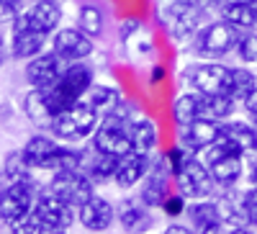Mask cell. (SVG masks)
Segmentation results:
<instances>
[{
    "label": "cell",
    "instance_id": "1",
    "mask_svg": "<svg viewBox=\"0 0 257 234\" xmlns=\"http://www.w3.org/2000/svg\"><path fill=\"white\" fill-rule=\"evenodd\" d=\"M93 82H95V70L88 65V62H70L67 70L62 72V77L52 85V88L41 90L52 119L62 111L72 108L75 103L85 100L88 90L93 88Z\"/></svg>",
    "mask_w": 257,
    "mask_h": 234
},
{
    "label": "cell",
    "instance_id": "2",
    "mask_svg": "<svg viewBox=\"0 0 257 234\" xmlns=\"http://www.w3.org/2000/svg\"><path fill=\"white\" fill-rule=\"evenodd\" d=\"M201 160L206 162L216 188L229 190L247 175V160L239 155L237 147L224 137V129H221V137L201 152Z\"/></svg>",
    "mask_w": 257,
    "mask_h": 234
},
{
    "label": "cell",
    "instance_id": "3",
    "mask_svg": "<svg viewBox=\"0 0 257 234\" xmlns=\"http://www.w3.org/2000/svg\"><path fill=\"white\" fill-rule=\"evenodd\" d=\"M100 124V113L93 108L88 100H80L75 103L72 108L62 111L52 119V126L49 132L57 142H67V144H75V142H82L95 134Z\"/></svg>",
    "mask_w": 257,
    "mask_h": 234
},
{
    "label": "cell",
    "instance_id": "4",
    "mask_svg": "<svg viewBox=\"0 0 257 234\" xmlns=\"http://www.w3.org/2000/svg\"><path fill=\"white\" fill-rule=\"evenodd\" d=\"M206 6L198 0H170L162 8V26L167 29L170 36L180 41L193 39L206 24Z\"/></svg>",
    "mask_w": 257,
    "mask_h": 234
},
{
    "label": "cell",
    "instance_id": "5",
    "mask_svg": "<svg viewBox=\"0 0 257 234\" xmlns=\"http://www.w3.org/2000/svg\"><path fill=\"white\" fill-rule=\"evenodd\" d=\"M239 29L226 24V21H206L203 29L193 36V52H196L201 59H224L226 54L234 52L239 39Z\"/></svg>",
    "mask_w": 257,
    "mask_h": 234
},
{
    "label": "cell",
    "instance_id": "6",
    "mask_svg": "<svg viewBox=\"0 0 257 234\" xmlns=\"http://www.w3.org/2000/svg\"><path fill=\"white\" fill-rule=\"evenodd\" d=\"M175 190L180 196H185L188 201H203V198H213L216 193V183H213L206 162L198 155H188V160L183 162V167L175 173Z\"/></svg>",
    "mask_w": 257,
    "mask_h": 234
},
{
    "label": "cell",
    "instance_id": "7",
    "mask_svg": "<svg viewBox=\"0 0 257 234\" xmlns=\"http://www.w3.org/2000/svg\"><path fill=\"white\" fill-rule=\"evenodd\" d=\"M185 85L201 95L226 93L229 85V67L219 59H201L185 67Z\"/></svg>",
    "mask_w": 257,
    "mask_h": 234
},
{
    "label": "cell",
    "instance_id": "8",
    "mask_svg": "<svg viewBox=\"0 0 257 234\" xmlns=\"http://www.w3.org/2000/svg\"><path fill=\"white\" fill-rule=\"evenodd\" d=\"M47 193H52L59 201H64V203H70L72 208H77L88 198L95 196V183L88 178L85 170H67V173H54L52 175Z\"/></svg>",
    "mask_w": 257,
    "mask_h": 234
},
{
    "label": "cell",
    "instance_id": "9",
    "mask_svg": "<svg viewBox=\"0 0 257 234\" xmlns=\"http://www.w3.org/2000/svg\"><path fill=\"white\" fill-rule=\"evenodd\" d=\"M11 26H13V41H11V57L13 59H34L44 52L49 34L34 29L29 13H18Z\"/></svg>",
    "mask_w": 257,
    "mask_h": 234
},
{
    "label": "cell",
    "instance_id": "10",
    "mask_svg": "<svg viewBox=\"0 0 257 234\" xmlns=\"http://www.w3.org/2000/svg\"><path fill=\"white\" fill-rule=\"evenodd\" d=\"M36 198H39V196H36L34 180L8 183V188L0 190V219H3L6 224H13L16 219L31 214Z\"/></svg>",
    "mask_w": 257,
    "mask_h": 234
},
{
    "label": "cell",
    "instance_id": "11",
    "mask_svg": "<svg viewBox=\"0 0 257 234\" xmlns=\"http://www.w3.org/2000/svg\"><path fill=\"white\" fill-rule=\"evenodd\" d=\"M52 52H57L67 62H85L95 52V39L80 31L77 26L72 29H57L52 36Z\"/></svg>",
    "mask_w": 257,
    "mask_h": 234
},
{
    "label": "cell",
    "instance_id": "12",
    "mask_svg": "<svg viewBox=\"0 0 257 234\" xmlns=\"http://www.w3.org/2000/svg\"><path fill=\"white\" fill-rule=\"evenodd\" d=\"M70 62L62 59L57 52H41L39 57L29 59L26 65V80L34 90H49L52 85L62 77Z\"/></svg>",
    "mask_w": 257,
    "mask_h": 234
},
{
    "label": "cell",
    "instance_id": "13",
    "mask_svg": "<svg viewBox=\"0 0 257 234\" xmlns=\"http://www.w3.org/2000/svg\"><path fill=\"white\" fill-rule=\"evenodd\" d=\"M224 124L221 121H213V119H196L188 126H180V144L185 147L188 152L193 155H201L208 144H213L221 137Z\"/></svg>",
    "mask_w": 257,
    "mask_h": 234
},
{
    "label": "cell",
    "instance_id": "14",
    "mask_svg": "<svg viewBox=\"0 0 257 234\" xmlns=\"http://www.w3.org/2000/svg\"><path fill=\"white\" fill-rule=\"evenodd\" d=\"M34 216L44 224V226H62L67 229L77 221V208H72L70 203L59 201L52 193H41L34 203Z\"/></svg>",
    "mask_w": 257,
    "mask_h": 234
},
{
    "label": "cell",
    "instance_id": "15",
    "mask_svg": "<svg viewBox=\"0 0 257 234\" xmlns=\"http://www.w3.org/2000/svg\"><path fill=\"white\" fill-rule=\"evenodd\" d=\"M77 221L88 231H105V229H111L113 221H116V206L108 198H103V196L95 193L82 206H77Z\"/></svg>",
    "mask_w": 257,
    "mask_h": 234
},
{
    "label": "cell",
    "instance_id": "16",
    "mask_svg": "<svg viewBox=\"0 0 257 234\" xmlns=\"http://www.w3.org/2000/svg\"><path fill=\"white\" fill-rule=\"evenodd\" d=\"M116 221L126 234H147L155 226L152 208L144 206L139 198H126L116 206Z\"/></svg>",
    "mask_w": 257,
    "mask_h": 234
},
{
    "label": "cell",
    "instance_id": "17",
    "mask_svg": "<svg viewBox=\"0 0 257 234\" xmlns=\"http://www.w3.org/2000/svg\"><path fill=\"white\" fill-rule=\"evenodd\" d=\"M185 216L190 219V226L196 234H224V224L219 219V208L213 198L190 201L185 208Z\"/></svg>",
    "mask_w": 257,
    "mask_h": 234
},
{
    "label": "cell",
    "instance_id": "18",
    "mask_svg": "<svg viewBox=\"0 0 257 234\" xmlns=\"http://www.w3.org/2000/svg\"><path fill=\"white\" fill-rule=\"evenodd\" d=\"M152 167V155H142V152H128L118 160V167H116V178L113 183L121 188V190H132L137 188L147 173Z\"/></svg>",
    "mask_w": 257,
    "mask_h": 234
},
{
    "label": "cell",
    "instance_id": "19",
    "mask_svg": "<svg viewBox=\"0 0 257 234\" xmlns=\"http://www.w3.org/2000/svg\"><path fill=\"white\" fill-rule=\"evenodd\" d=\"M224 137L237 147L247 162L257 160V129L252 126V121H242V119L224 121Z\"/></svg>",
    "mask_w": 257,
    "mask_h": 234
},
{
    "label": "cell",
    "instance_id": "20",
    "mask_svg": "<svg viewBox=\"0 0 257 234\" xmlns=\"http://www.w3.org/2000/svg\"><path fill=\"white\" fill-rule=\"evenodd\" d=\"M128 137H132L134 152H142V155H155L157 152L160 129L149 116H137L134 113L132 121H128Z\"/></svg>",
    "mask_w": 257,
    "mask_h": 234
},
{
    "label": "cell",
    "instance_id": "21",
    "mask_svg": "<svg viewBox=\"0 0 257 234\" xmlns=\"http://www.w3.org/2000/svg\"><path fill=\"white\" fill-rule=\"evenodd\" d=\"M216 201L219 208V219L224 224V229H237V226H252L249 224V214H247V206L242 201V196L237 193H221Z\"/></svg>",
    "mask_w": 257,
    "mask_h": 234
},
{
    "label": "cell",
    "instance_id": "22",
    "mask_svg": "<svg viewBox=\"0 0 257 234\" xmlns=\"http://www.w3.org/2000/svg\"><path fill=\"white\" fill-rule=\"evenodd\" d=\"M31 18V26L44 31V34H54L62 24V6L59 0H36V3L26 11Z\"/></svg>",
    "mask_w": 257,
    "mask_h": 234
},
{
    "label": "cell",
    "instance_id": "23",
    "mask_svg": "<svg viewBox=\"0 0 257 234\" xmlns=\"http://www.w3.org/2000/svg\"><path fill=\"white\" fill-rule=\"evenodd\" d=\"M226 93L237 100L239 105H244L254 93H257V75L247 67V65H237V67H229V85H226Z\"/></svg>",
    "mask_w": 257,
    "mask_h": 234
},
{
    "label": "cell",
    "instance_id": "24",
    "mask_svg": "<svg viewBox=\"0 0 257 234\" xmlns=\"http://www.w3.org/2000/svg\"><path fill=\"white\" fill-rule=\"evenodd\" d=\"M170 116L178 126H188L196 119H203V95L196 93V90H188V93H180L175 100H173V108H170Z\"/></svg>",
    "mask_w": 257,
    "mask_h": 234
},
{
    "label": "cell",
    "instance_id": "25",
    "mask_svg": "<svg viewBox=\"0 0 257 234\" xmlns=\"http://www.w3.org/2000/svg\"><path fill=\"white\" fill-rule=\"evenodd\" d=\"M57 147L59 142L54 137H44V134H34L26 144H24V157L26 162L34 167V170H44V165L49 162V157L57 152Z\"/></svg>",
    "mask_w": 257,
    "mask_h": 234
},
{
    "label": "cell",
    "instance_id": "26",
    "mask_svg": "<svg viewBox=\"0 0 257 234\" xmlns=\"http://www.w3.org/2000/svg\"><path fill=\"white\" fill-rule=\"evenodd\" d=\"M219 18L226 21V24H231V26H237L239 31L257 29L252 3H244V0H224V3L219 6Z\"/></svg>",
    "mask_w": 257,
    "mask_h": 234
},
{
    "label": "cell",
    "instance_id": "27",
    "mask_svg": "<svg viewBox=\"0 0 257 234\" xmlns=\"http://www.w3.org/2000/svg\"><path fill=\"white\" fill-rule=\"evenodd\" d=\"M116 167H118V157L111 155H103V152H93V157L85 160V173L95 185H105V183H113L116 178Z\"/></svg>",
    "mask_w": 257,
    "mask_h": 234
},
{
    "label": "cell",
    "instance_id": "28",
    "mask_svg": "<svg viewBox=\"0 0 257 234\" xmlns=\"http://www.w3.org/2000/svg\"><path fill=\"white\" fill-rule=\"evenodd\" d=\"M85 100H88L93 108L103 116V113H111L113 108H118V105L123 103V95L118 88H113V85H100V82H93V88L88 90V95H85Z\"/></svg>",
    "mask_w": 257,
    "mask_h": 234
},
{
    "label": "cell",
    "instance_id": "29",
    "mask_svg": "<svg viewBox=\"0 0 257 234\" xmlns=\"http://www.w3.org/2000/svg\"><path fill=\"white\" fill-rule=\"evenodd\" d=\"M85 152L77 147H57V152L49 157V162L44 165L47 173H67V170H82L85 167Z\"/></svg>",
    "mask_w": 257,
    "mask_h": 234
},
{
    "label": "cell",
    "instance_id": "30",
    "mask_svg": "<svg viewBox=\"0 0 257 234\" xmlns=\"http://www.w3.org/2000/svg\"><path fill=\"white\" fill-rule=\"evenodd\" d=\"M237 100L229 93H216V95H203V116L213 119V121H229L237 113Z\"/></svg>",
    "mask_w": 257,
    "mask_h": 234
},
{
    "label": "cell",
    "instance_id": "31",
    "mask_svg": "<svg viewBox=\"0 0 257 234\" xmlns=\"http://www.w3.org/2000/svg\"><path fill=\"white\" fill-rule=\"evenodd\" d=\"M77 29L85 31L88 36H93V39L103 36V29H105V16H103V11H100L98 6H93V3L80 6V13H77Z\"/></svg>",
    "mask_w": 257,
    "mask_h": 234
},
{
    "label": "cell",
    "instance_id": "32",
    "mask_svg": "<svg viewBox=\"0 0 257 234\" xmlns=\"http://www.w3.org/2000/svg\"><path fill=\"white\" fill-rule=\"evenodd\" d=\"M26 116L36 124V126H44V129H49L52 126V113L47 108V103H44V95H41V90H31L26 95Z\"/></svg>",
    "mask_w": 257,
    "mask_h": 234
},
{
    "label": "cell",
    "instance_id": "33",
    "mask_svg": "<svg viewBox=\"0 0 257 234\" xmlns=\"http://www.w3.org/2000/svg\"><path fill=\"white\" fill-rule=\"evenodd\" d=\"M234 54H237L239 65L247 67H257V31H242L237 39V47H234Z\"/></svg>",
    "mask_w": 257,
    "mask_h": 234
},
{
    "label": "cell",
    "instance_id": "34",
    "mask_svg": "<svg viewBox=\"0 0 257 234\" xmlns=\"http://www.w3.org/2000/svg\"><path fill=\"white\" fill-rule=\"evenodd\" d=\"M31 165L26 162L24 152H11L6 157V178L8 183H24V180H31Z\"/></svg>",
    "mask_w": 257,
    "mask_h": 234
},
{
    "label": "cell",
    "instance_id": "35",
    "mask_svg": "<svg viewBox=\"0 0 257 234\" xmlns=\"http://www.w3.org/2000/svg\"><path fill=\"white\" fill-rule=\"evenodd\" d=\"M185 208H188V198H185V196H180L178 190H175V193L170 190L167 198L160 203V211H162L165 216H170V219H178V216H183V214H185Z\"/></svg>",
    "mask_w": 257,
    "mask_h": 234
},
{
    "label": "cell",
    "instance_id": "36",
    "mask_svg": "<svg viewBox=\"0 0 257 234\" xmlns=\"http://www.w3.org/2000/svg\"><path fill=\"white\" fill-rule=\"evenodd\" d=\"M8 226H11V234H39L41 221L34 216V211H31V214L16 219V221H13V224H8Z\"/></svg>",
    "mask_w": 257,
    "mask_h": 234
},
{
    "label": "cell",
    "instance_id": "37",
    "mask_svg": "<svg viewBox=\"0 0 257 234\" xmlns=\"http://www.w3.org/2000/svg\"><path fill=\"white\" fill-rule=\"evenodd\" d=\"M18 13H21V0H0V26L13 24Z\"/></svg>",
    "mask_w": 257,
    "mask_h": 234
},
{
    "label": "cell",
    "instance_id": "38",
    "mask_svg": "<svg viewBox=\"0 0 257 234\" xmlns=\"http://www.w3.org/2000/svg\"><path fill=\"white\" fill-rule=\"evenodd\" d=\"M242 201H244V206H247V214H249V224L252 226H257V188L254 185H249L244 193H242Z\"/></svg>",
    "mask_w": 257,
    "mask_h": 234
},
{
    "label": "cell",
    "instance_id": "39",
    "mask_svg": "<svg viewBox=\"0 0 257 234\" xmlns=\"http://www.w3.org/2000/svg\"><path fill=\"white\" fill-rule=\"evenodd\" d=\"M162 234H196V231H193V226H188V224H180V221H173V224H170Z\"/></svg>",
    "mask_w": 257,
    "mask_h": 234
},
{
    "label": "cell",
    "instance_id": "40",
    "mask_svg": "<svg viewBox=\"0 0 257 234\" xmlns=\"http://www.w3.org/2000/svg\"><path fill=\"white\" fill-rule=\"evenodd\" d=\"M247 180H249V185H254V188H257V160H254V162H249V170H247Z\"/></svg>",
    "mask_w": 257,
    "mask_h": 234
},
{
    "label": "cell",
    "instance_id": "41",
    "mask_svg": "<svg viewBox=\"0 0 257 234\" xmlns=\"http://www.w3.org/2000/svg\"><path fill=\"white\" fill-rule=\"evenodd\" d=\"M162 77H165V67H152V72H149V80L152 82H162Z\"/></svg>",
    "mask_w": 257,
    "mask_h": 234
},
{
    "label": "cell",
    "instance_id": "42",
    "mask_svg": "<svg viewBox=\"0 0 257 234\" xmlns=\"http://www.w3.org/2000/svg\"><path fill=\"white\" fill-rule=\"evenodd\" d=\"M39 234H67V229H62V226H44V224H41Z\"/></svg>",
    "mask_w": 257,
    "mask_h": 234
},
{
    "label": "cell",
    "instance_id": "43",
    "mask_svg": "<svg viewBox=\"0 0 257 234\" xmlns=\"http://www.w3.org/2000/svg\"><path fill=\"white\" fill-rule=\"evenodd\" d=\"M6 57H8V49H6V39H3V34H0V67H3Z\"/></svg>",
    "mask_w": 257,
    "mask_h": 234
},
{
    "label": "cell",
    "instance_id": "44",
    "mask_svg": "<svg viewBox=\"0 0 257 234\" xmlns=\"http://www.w3.org/2000/svg\"><path fill=\"white\" fill-rule=\"evenodd\" d=\"M224 234H254L249 226H237V229H226Z\"/></svg>",
    "mask_w": 257,
    "mask_h": 234
},
{
    "label": "cell",
    "instance_id": "45",
    "mask_svg": "<svg viewBox=\"0 0 257 234\" xmlns=\"http://www.w3.org/2000/svg\"><path fill=\"white\" fill-rule=\"evenodd\" d=\"M198 3H201V6H206V8H219V6L224 3V0H198Z\"/></svg>",
    "mask_w": 257,
    "mask_h": 234
},
{
    "label": "cell",
    "instance_id": "46",
    "mask_svg": "<svg viewBox=\"0 0 257 234\" xmlns=\"http://www.w3.org/2000/svg\"><path fill=\"white\" fill-rule=\"evenodd\" d=\"M252 13H254V24H257V0H252Z\"/></svg>",
    "mask_w": 257,
    "mask_h": 234
},
{
    "label": "cell",
    "instance_id": "47",
    "mask_svg": "<svg viewBox=\"0 0 257 234\" xmlns=\"http://www.w3.org/2000/svg\"><path fill=\"white\" fill-rule=\"evenodd\" d=\"M244 3H252V0H244Z\"/></svg>",
    "mask_w": 257,
    "mask_h": 234
}]
</instances>
